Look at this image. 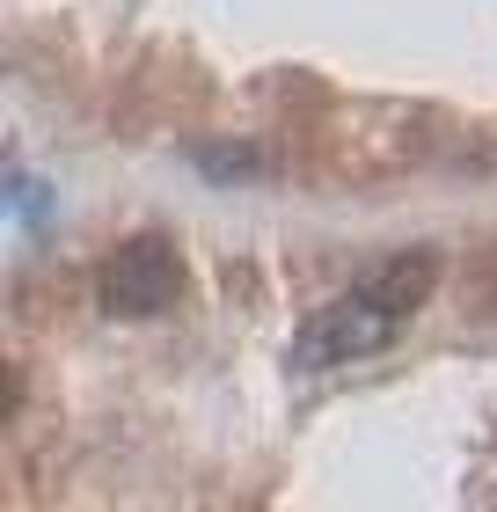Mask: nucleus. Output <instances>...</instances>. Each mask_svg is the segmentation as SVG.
Here are the masks:
<instances>
[{"instance_id": "f03ea898", "label": "nucleus", "mask_w": 497, "mask_h": 512, "mask_svg": "<svg viewBox=\"0 0 497 512\" xmlns=\"http://www.w3.org/2000/svg\"><path fill=\"white\" fill-rule=\"evenodd\" d=\"M388 337H395V315L366 286L344 293L337 308H322L315 322H307V352H315V359H359V352H381Z\"/></svg>"}, {"instance_id": "7ed1b4c3", "label": "nucleus", "mask_w": 497, "mask_h": 512, "mask_svg": "<svg viewBox=\"0 0 497 512\" xmlns=\"http://www.w3.org/2000/svg\"><path fill=\"white\" fill-rule=\"evenodd\" d=\"M432 286H439V256H432V249H402V256H388V264L366 278V293L381 300L395 322L417 315L424 300H432Z\"/></svg>"}, {"instance_id": "f257e3e1", "label": "nucleus", "mask_w": 497, "mask_h": 512, "mask_svg": "<svg viewBox=\"0 0 497 512\" xmlns=\"http://www.w3.org/2000/svg\"><path fill=\"white\" fill-rule=\"evenodd\" d=\"M176 293H183V256H176V242H161V235H132L125 249H110V264L96 271L103 315H125V322L176 308Z\"/></svg>"}]
</instances>
